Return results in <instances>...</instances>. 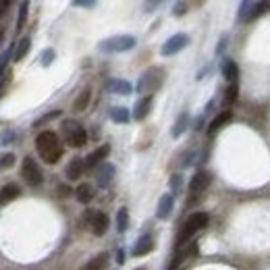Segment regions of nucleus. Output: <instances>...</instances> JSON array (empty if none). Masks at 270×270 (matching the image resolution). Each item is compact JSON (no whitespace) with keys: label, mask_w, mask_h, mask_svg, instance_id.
Masks as SVG:
<instances>
[{"label":"nucleus","mask_w":270,"mask_h":270,"mask_svg":"<svg viewBox=\"0 0 270 270\" xmlns=\"http://www.w3.org/2000/svg\"><path fill=\"white\" fill-rule=\"evenodd\" d=\"M36 150L46 164H56L63 156V145L54 131H44L36 137Z\"/></svg>","instance_id":"obj_1"},{"label":"nucleus","mask_w":270,"mask_h":270,"mask_svg":"<svg viewBox=\"0 0 270 270\" xmlns=\"http://www.w3.org/2000/svg\"><path fill=\"white\" fill-rule=\"evenodd\" d=\"M164 83V69L162 67H150L142 73L140 81H137V91L142 94V98L152 96L154 91H158Z\"/></svg>","instance_id":"obj_2"},{"label":"nucleus","mask_w":270,"mask_h":270,"mask_svg":"<svg viewBox=\"0 0 270 270\" xmlns=\"http://www.w3.org/2000/svg\"><path fill=\"white\" fill-rule=\"evenodd\" d=\"M208 222H210V216H208L206 212H194V214H191L189 218L183 222V227L179 231V237H177V243H179V248L187 243L189 239L198 233V231H202L204 227H208Z\"/></svg>","instance_id":"obj_3"},{"label":"nucleus","mask_w":270,"mask_h":270,"mask_svg":"<svg viewBox=\"0 0 270 270\" xmlns=\"http://www.w3.org/2000/svg\"><path fill=\"white\" fill-rule=\"evenodd\" d=\"M63 135H65V142L71 145V148H83V145L88 144L86 129L73 119H67L63 123Z\"/></svg>","instance_id":"obj_4"},{"label":"nucleus","mask_w":270,"mask_h":270,"mask_svg":"<svg viewBox=\"0 0 270 270\" xmlns=\"http://www.w3.org/2000/svg\"><path fill=\"white\" fill-rule=\"evenodd\" d=\"M137 40L133 36H112L108 37V40L100 42L98 48L102 52H108V54H114V52H127L131 48H135Z\"/></svg>","instance_id":"obj_5"},{"label":"nucleus","mask_w":270,"mask_h":270,"mask_svg":"<svg viewBox=\"0 0 270 270\" xmlns=\"http://www.w3.org/2000/svg\"><path fill=\"white\" fill-rule=\"evenodd\" d=\"M23 179H25L27 185H32V187H40L42 181H44L40 164L29 156H25V160H23Z\"/></svg>","instance_id":"obj_6"},{"label":"nucleus","mask_w":270,"mask_h":270,"mask_svg":"<svg viewBox=\"0 0 270 270\" xmlns=\"http://www.w3.org/2000/svg\"><path fill=\"white\" fill-rule=\"evenodd\" d=\"M187 44H189V36L187 34H175V36L168 37L164 44H162L160 54H162V56H173V54L181 52Z\"/></svg>","instance_id":"obj_7"},{"label":"nucleus","mask_w":270,"mask_h":270,"mask_svg":"<svg viewBox=\"0 0 270 270\" xmlns=\"http://www.w3.org/2000/svg\"><path fill=\"white\" fill-rule=\"evenodd\" d=\"M212 183V175L206 171H198L189 181V191L191 194H202V191L208 189V185Z\"/></svg>","instance_id":"obj_8"},{"label":"nucleus","mask_w":270,"mask_h":270,"mask_svg":"<svg viewBox=\"0 0 270 270\" xmlns=\"http://www.w3.org/2000/svg\"><path fill=\"white\" fill-rule=\"evenodd\" d=\"M108 154H110V144H104V145H100L98 150H94L91 154H88L86 158H83V166L86 168H94V166H98L100 162H102Z\"/></svg>","instance_id":"obj_9"},{"label":"nucleus","mask_w":270,"mask_h":270,"mask_svg":"<svg viewBox=\"0 0 270 270\" xmlns=\"http://www.w3.org/2000/svg\"><path fill=\"white\" fill-rule=\"evenodd\" d=\"M264 9H268L266 2H243L241 4V19L243 21H252L260 17L262 13H264Z\"/></svg>","instance_id":"obj_10"},{"label":"nucleus","mask_w":270,"mask_h":270,"mask_svg":"<svg viewBox=\"0 0 270 270\" xmlns=\"http://www.w3.org/2000/svg\"><path fill=\"white\" fill-rule=\"evenodd\" d=\"M154 252V239L150 235H144L135 241L133 250H131V253H133L135 258H142V256H148V253Z\"/></svg>","instance_id":"obj_11"},{"label":"nucleus","mask_w":270,"mask_h":270,"mask_svg":"<svg viewBox=\"0 0 270 270\" xmlns=\"http://www.w3.org/2000/svg\"><path fill=\"white\" fill-rule=\"evenodd\" d=\"M152 104H154V98H152V96L140 98V100L135 102V106H133V119H135V121H144V119L150 114Z\"/></svg>","instance_id":"obj_12"},{"label":"nucleus","mask_w":270,"mask_h":270,"mask_svg":"<svg viewBox=\"0 0 270 270\" xmlns=\"http://www.w3.org/2000/svg\"><path fill=\"white\" fill-rule=\"evenodd\" d=\"M108 216L104 212H94V218H91L90 222V229H91V233H94L96 237H102L106 231H108Z\"/></svg>","instance_id":"obj_13"},{"label":"nucleus","mask_w":270,"mask_h":270,"mask_svg":"<svg viewBox=\"0 0 270 270\" xmlns=\"http://www.w3.org/2000/svg\"><path fill=\"white\" fill-rule=\"evenodd\" d=\"M173 208H175V199L171 194H164L160 198V202H158V210H156V216L160 220H166L168 216H171L173 212Z\"/></svg>","instance_id":"obj_14"},{"label":"nucleus","mask_w":270,"mask_h":270,"mask_svg":"<svg viewBox=\"0 0 270 270\" xmlns=\"http://www.w3.org/2000/svg\"><path fill=\"white\" fill-rule=\"evenodd\" d=\"M231 119H233V112L231 110H222L218 117H216L210 125H208V135H214V133H218V131L227 125V123H231Z\"/></svg>","instance_id":"obj_15"},{"label":"nucleus","mask_w":270,"mask_h":270,"mask_svg":"<svg viewBox=\"0 0 270 270\" xmlns=\"http://www.w3.org/2000/svg\"><path fill=\"white\" fill-rule=\"evenodd\" d=\"M198 253V245L196 243H189V245H181L179 248V253H177V258H175V262L171 264V270H175L177 266L181 264V262H185L187 258H194Z\"/></svg>","instance_id":"obj_16"},{"label":"nucleus","mask_w":270,"mask_h":270,"mask_svg":"<svg viewBox=\"0 0 270 270\" xmlns=\"http://www.w3.org/2000/svg\"><path fill=\"white\" fill-rule=\"evenodd\" d=\"M83 158H71L69 160V164L65 168V175H67V179L69 181H75L77 177H81L83 175Z\"/></svg>","instance_id":"obj_17"},{"label":"nucleus","mask_w":270,"mask_h":270,"mask_svg":"<svg viewBox=\"0 0 270 270\" xmlns=\"http://www.w3.org/2000/svg\"><path fill=\"white\" fill-rule=\"evenodd\" d=\"M106 90H108V91H112V94L127 96V94H131L133 86H131L129 81H125V79H110V81L106 83Z\"/></svg>","instance_id":"obj_18"},{"label":"nucleus","mask_w":270,"mask_h":270,"mask_svg":"<svg viewBox=\"0 0 270 270\" xmlns=\"http://www.w3.org/2000/svg\"><path fill=\"white\" fill-rule=\"evenodd\" d=\"M222 75H225V79L233 86V83H237L239 79V67L235 60H231V58H225V63H222Z\"/></svg>","instance_id":"obj_19"},{"label":"nucleus","mask_w":270,"mask_h":270,"mask_svg":"<svg viewBox=\"0 0 270 270\" xmlns=\"http://www.w3.org/2000/svg\"><path fill=\"white\" fill-rule=\"evenodd\" d=\"M19 198V187L15 183H9V185H4L2 189H0V204L6 206V204H11L13 199H17Z\"/></svg>","instance_id":"obj_20"},{"label":"nucleus","mask_w":270,"mask_h":270,"mask_svg":"<svg viewBox=\"0 0 270 270\" xmlns=\"http://www.w3.org/2000/svg\"><path fill=\"white\" fill-rule=\"evenodd\" d=\"M112 177H114V166L110 164V162H104L98 171V185L100 187H106V185L112 181Z\"/></svg>","instance_id":"obj_21"},{"label":"nucleus","mask_w":270,"mask_h":270,"mask_svg":"<svg viewBox=\"0 0 270 270\" xmlns=\"http://www.w3.org/2000/svg\"><path fill=\"white\" fill-rule=\"evenodd\" d=\"M75 198L79 204H90L91 199H94V189H91V185H88V183L79 185V187L75 189Z\"/></svg>","instance_id":"obj_22"},{"label":"nucleus","mask_w":270,"mask_h":270,"mask_svg":"<svg viewBox=\"0 0 270 270\" xmlns=\"http://www.w3.org/2000/svg\"><path fill=\"white\" fill-rule=\"evenodd\" d=\"M106 264H108V253L106 252H102V253H98L96 258H91L86 266H83L81 270H104L106 268Z\"/></svg>","instance_id":"obj_23"},{"label":"nucleus","mask_w":270,"mask_h":270,"mask_svg":"<svg viewBox=\"0 0 270 270\" xmlns=\"http://www.w3.org/2000/svg\"><path fill=\"white\" fill-rule=\"evenodd\" d=\"M90 98H91V90L86 88L79 96H77L75 102H73V110H75V112H83V110L88 108V104H90Z\"/></svg>","instance_id":"obj_24"},{"label":"nucleus","mask_w":270,"mask_h":270,"mask_svg":"<svg viewBox=\"0 0 270 270\" xmlns=\"http://www.w3.org/2000/svg\"><path fill=\"white\" fill-rule=\"evenodd\" d=\"M110 119L114 123H119V125H123V123H129L131 112L127 110L125 106H114V108H110Z\"/></svg>","instance_id":"obj_25"},{"label":"nucleus","mask_w":270,"mask_h":270,"mask_svg":"<svg viewBox=\"0 0 270 270\" xmlns=\"http://www.w3.org/2000/svg\"><path fill=\"white\" fill-rule=\"evenodd\" d=\"M127 225H129V212H127V208H119V212H117V231H119V233H125Z\"/></svg>","instance_id":"obj_26"},{"label":"nucleus","mask_w":270,"mask_h":270,"mask_svg":"<svg viewBox=\"0 0 270 270\" xmlns=\"http://www.w3.org/2000/svg\"><path fill=\"white\" fill-rule=\"evenodd\" d=\"M187 123H189V114H187V112H181L179 121H177V123H175V127H173V137L183 135V131L187 129Z\"/></svg>","instance_id":"obj_27"},{"label":"nucleus","mask_w":270,"mask_h":270,"mask_svg":"<svg viewBox=\"0 0 270 270\" xmlns=\"http://www.w3.org/2000/svg\"><path fill=\"white\" fill-rule=\"evenodd\" d=\"M29 48H32V40H29V37H23V40L19 42V46H17V52H15V60L25 58V54L29 52Z\"/></svg>","instance_id":"obj_28"},{"label":"nucleus","mask_w":270,"mask_h":270,"mask_svg":"<svg viewBox=\"0 0 270 270\" xmlns=\"http://www.w3.org/2000/svg\"><path fill=\"white\" fill-rule=\"evenodd\" d=\"M27 11H29V2H21V6H19V19H17V32H21V29L25 27Z\"/></svg>","instance_id":"obj_29"},{"label":"nucleus","mask_w":270,"mask_h":270,"mask_svg":"<svg viewBox=\"0 0 270 270\" xmlns=\"http://www.w3.org/2000/svg\"><path fill=\"white\" fill-rule=\"evenodd\" d=\"M237 94H239V86L233 83V86H229L227 91H225V106H231L237 100Z\"/></svg>","instance_id":"obj_30"},{"label":"nucleus","mask_w":270,"mask_h":270,"mask_svg":"<svg viewBox=\"0 0 270 270\" xmlns=\"http://www.w3.org/2000/svg\"><path fill=\"white\" fill-rule=\"evenodd\" d=\"M60 117V110H52V112H48V114H44V117H40L36 123H34V127H42V125H46V123H50V121H54V119H58Z\"/></svg>","instance_id":"obj_31"},{"label":"nucleus","mask_w":270,"mask_h":270,"mask_svg":"<svg viewBox=\"0 0 270 270\" xmlns=\"http://www.w3.org/2000/svg\"><path fill=\"white\" fill-rule=\"evenodd\" d=\"M13 164H15V156H13V154H2V156H0V171L11 168Z\"/></svg>","instance_id":"obj_32"},{"label":"nucleus","mask_w":270,"mask_h":270,"mask_svg":"<svg viewBox=\"0 0 270 270\" xmlns=\"http://www.w3.org/2000/svg\"><path fill=\"white\" fill-rule=\"evenodd\" d=\"M52 60H54V50H52V48L44 50V52H42V56H40V63H42L44 67H50V65H52Z\"/></svg>","instance_id":"obj_33"},{"label":"nucleus","mask_w":270,"mask_h":270,"mask_svg":"<svg viewBox=\"0 0 270 270\" xmlns=\"http://www.w3.org/2000/svg\"><path fill=\"white\" fill-rule=\"evenodd\" d=\"M11 54H13V48H6V50L2 52V56H0V75L4 73L6 63H9V58H11Z\"/></svg>","instance_id":"obj_34"},{"label":"nucleus","mask_w":270,"mask_h":270,"mask_svg":"<svg viewBox=\"0 0 270 270\" xmlns=\"http://www.w3.org/2000/svg\"><path fill=\"white\" fill-rule=\"evenodd\" d=\"M15 140V131L13 129H4L2 131V135H0V145H6L9 142Z\"/></svg>","instance_id":"obj_35"},{"label":"nucleus","mask_w":270,"mask_h":270,"mask_svg":"<svg viewBox=\"0 0 270 270\" xmlns=\"http://www.w3.org/2000/svg\"><path fill=\"white\" fill-rule=\"evenodd\" d=\"M168 183H171V187H173V189H181V185H183V177H181V175H173Z\"/></svg>","instance_id":"obj_36"},{"label":"nucleus","mask_w":270,"mask_h":270,"mask_svg":"<svg viewBox=\"0 0 270 270\" xmlns=\"http://www.w3.org/2000/svg\"><path fill=\"white\" fill-rule=\"evenodd\" d=\"M185 9H187V4L185 2H179V4H175V17H181V15H185Z\"/></svg>","instance_id":"obj_37"},{"label":"nucleus","mask_w":270,"mask_h":270,"mask_svg":"<svg viewBox=\"0 0 270 270\" xmlns=\"http://www.w3.org/2000/svg\"><path fill=\"white\" fill-rule=\"evenodd\" d=\"M11 9V2H6V0H2V2H0V17H4L6 15V11Z\"/></svg>","instance_id":"obj_38"},{"label":"nucleus","mask_w":270,"mask_h":270,"mask_svg":"<svg viewBox=\"0 0 270 270\" xmlns=\"http://www.w3.org/2000/svg\"><path fill=\"white\" fill-rule=\"evenodd\" d=\"M75 4H77V6H86V9H94V4H96V2H86V0H77Z\"/></svg>","instance_id":"obj_39"},{"label":"nucleus","mask_w":270,"mask_h":270,"mask_svg":"<svg viewBox=\"0 0 270 270\" xmlns=\"http://www.w3.org/2000/svg\"><path fill=\"white\" fill-rule=\"evenodd\" d=\"M156 6H158V2H145V4H144V9H145V11H150V9H156Z\"/></svg>","instance_id":"obj_40"},{"label":"nucleus","mask_w":270,"mask_h":270,"mask_svg":"<svg viewBox=\"0 0 270 270\" xmlns=\"http://www.w3.org/2000/svg\"><path fill=\"white\" fill-rule=\"evenodd\" d=\"M117 262H119V264H125V253H123V250L119 252V256H117Z\"/></svg>","instance_id":"obj_41"},{"label":"nucleus","mask_w":270,"mask_h":270,"mask_svg":"<svg viewBox=\"0 0 270 270\" xmlns=\"http://www.w3.org/2000/svg\"><path fill=\"white\" fill-rule=\"evenodd\" d=\"M2 36H4V32H2V29H0V42H2Z\"/></svg>","instance_id":"obj_42"},{"label":"nucleus","mask_w":270,"mask_h":270,"mask_svg":"<svg viewBox=\"0 0 270 270\" xmlns=\"http://www.w3.org/2000/svg\"><path fill=\"white\" fill-rule=\"evenodd\" d=\"M135 270H144V268H135Z\"/></svg>","instance_id":"obj_43"}]
</instances>
